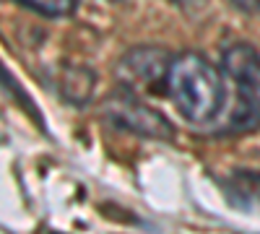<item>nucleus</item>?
Listing matches in <instances>:
<instances>
[{"label": "nucleus", "instance_id": "nucleus-1", "mask_svg": "<svg viewBox=\"0 0 260 234\" xmlns=\"http://www.w3.org/2000/svg\"><path fill=\"white\" fill-rule=\"evenodd\" d=\"M164 89L175 110L192 125L213 122L226 104V78L221 68L198 52L172 57Z\"/></svg>", "mask_w": 260, "mask_h": 234}, {"label": "nucleus", "instance_id": "nucleus-2", "mask_svg": "<svg viewBox=\"0 0 260 234\" xmlns=\"http://www.w3.org/2000/svg\"><path fill=\"white\" fill-rule=\"evenodd\" d=\"M221 73L232 83L234 107L226 120L232 133H252L260 127V55L245 42H234L221 55Z\"/></svg>", "mask_w": 260, "mask_h": 234}, {"label": "nucleus", "instance_id": "nucleus-3", "mask_svg": "<svg viewBox=\"0 0 260 234\" xmlns=\"http://www.w3.org/2000/svg\"><path fill=\"white\" fill-rule=\"evenodd\" d=\"M102 117H104V122L117 127L120 133H130V136H138V138L169 141L172 136H175V127H172V122L161 112H156L154 107L143 104L141 99H136L125 89L112 94L104 102Z\"/></svg>", "mask_w": 260, "mask_h": 234}, {"label": "nucleus", "instance_id": "nucleus-4", "mask_svg": "<svg viewBox=\"0 0 260 234\" xmlns=\"http://www.w3.org/2000/svg\"><path fill=\"white\" fill-rule=\"evenodd\" d=\"M172 65V55L161 47H133L127 50L115 65L117 83L130 91H156L167 86V73Z\"/></svg>", "mask_w": 260, "mask_h": 234}, {"label": "nucleus", "instance_id": "nucleus-5", "mask_svg": "<svg viewBox=\"0 0 260 234\" xmlns=\"http://www.w3.org/2000/svg\"><path fill=\"white\" fill-rule=\"evenodd\" d=\"M226 200L242 211L260 208V172H234L226 182Z\"/></svg>", "mask_w": 260, "mask_h": 234}, {"label": "nucleus", "instance_id": "nucleus-6", "mask_svg": "<svg viewBox=\"0 0 260 234\" xmlns=\"http://www.w3.org/2000/svg\"><path fill=\"white\" fill-rule=\"evenodd\" d=\"M94 73L83 65H71L60 73V96L71 104H86L94 94Z\"/></svg>", "mask_w": 260, "mask_h": 234}, {"label": "nucleus", "instance_id": "nucleus-7", "mask_svg": "<svg viewBox=\"0 0 260 234\" xmlns=\"http://www.w3.org/2000/svg\"><path fill=\"white\" fill-rule=\"evenodd\" d=\"M21 3L42 16H68L76 8V0H21Z\"/></svg>", "mask_w": 260, "mask_h": 234}, {"label": "nucleus", "instance_id": "nucleus-8", "mask_svg": "<svg viewBox=\"0 0 260 234\" xmlns=\"http://www.w3.org/2000/svg\"><path fill=\"white\" fill-rule=\"evenodd\" d=\"M232 6L242 13H260V0H232Z\"/></svg>", "mask_w": 260, "mask_h": 234}, {"label": "nucleus", "instance_id": "nucleus-9", "mask_svg": "<svg viewBox=\"0 0 260 234\" xmlns=\"http://www.w3.org/2000/svg\"><path fill=\"white\" fill-rule=\"evenodd\" d=\"M169 3H172V6H177V8H185V11H187V8H201V6L206 3V0H169Z\"/></svg>", "mask_w": 260, "mask_h": 234}]
</instances>
